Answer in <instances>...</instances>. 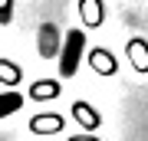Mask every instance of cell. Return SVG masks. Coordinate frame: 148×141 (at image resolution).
<instances>
[{
  "label": "cell",
  "instance_id": "cell-1",
  "mask_svg": "<svg viewBox=\"0 0 148 141\" xmlns=\"http://www.w3.org/2000/svg\"><path fill=\"white\" fill-rule=\"evenodd\" d=\"M82 49H86V33L82 30H69L63 36V46H59V76L63 79H73L79 72Z\"/></svg>",
  "mask_w": 148,
  "mask_h": 141
},
{
  "label": "cell",
  "instance_id": "cell-2",
  "mask_svg": "<svg viewBox=\"0 0 148 141\" xmlns=\"http://www.w3.org/2000/svg\"><path fill=\"white\" fill-rule=\"evenodd\" d=\"M125 56H128V63H132V69H135V72H148V43H145L142 36L128 40Z\"/></svg>",
  "mask_w": 148,
  "mask_h": 141
},
{
  "label": "cell",
  "instance_id": "cell-3",
  "mask_svg": "<svg viewBox=\"0 0 148 141\" xmlns=\"http://www.w3.org/2000/svg\"><path fill=\"white\" fill-rule=\"evenodd\" d=\"M79 16L86 26H102V0H79Z\"/></svg>",
  "mask_w": 148,
  "mask_h": 141
},
{
  "label": "cell",
  "instance_id": "cell-4",
  "mask_svg": "<svg viewBox=\"0 0 148 141\" xmlns=\"http://www.w3.org/2000/svg\"><path fill=\"white\" fill-rule=\"evenodd\" d=\"M89 63H92V69L99 76H112V72H115V56L106 52V49H92L89 52Z\"/></svg>",
  "mask_w": 148,
  "mask_h": 141
},
{
  "label": "cell",
  "instance_id": "cell-5",
  "mask_svg": "<svg viewBox=\"0 0 148 141\" xmlns=\"http://www.w3.org/2000/svg\"><path fill=\"white\" fill-rule=\"evenodd\" d=\"M73 118L79 121L82 128H95V125H99V112H95L92 105H86V102H76L73 105Z\"/></svg>",
  "mask_w": 148,
  "mask_h": 141
},
{
  "label": "cell",
  "instance_id": "cell-6",
  "mask_svg": "<svg viewBox=\"0 0 148 141\" xmlns=\"http://www.w3.org/2000/svg\"><path fill=\"white\" fill-rule=\"evenodd\" d=\"M30 128L36 131V135H53V131L63 128V118H59V115H36L30 121Z\"/></svg>",
  "mask_w": 148,
  "mask_h": 141
},
{
  "label": "cell",
  "instance_id": "cell-7",
  "mask_svg": "<svg viewBox=\"0 0 148 141\" xmlns=\"http://www.w3.org/2000/svg\"><path fill=\"white\" fill-rule=\"evenodd\" d=\"M56 46H63V43H56V26L46 23V26H43V33H40V56H53Z\"/></svg>",
  "mask_w": 148,
  "mask_h": 141
},
{
  "label": "cell",
  "instance_id": "cell-8",
  "mask_svg": "<svg viewBox=\"0 0 148 141\" xmlns=\"http://www.w3.org/2000/svg\"><path fill=\"white\" fill-rule=\"evenodd\" d=\"M20 105H23V95L20 92H0V118L20 112Z\"/></svg>",
  "mask_w": 148,
  "mask_h": 141
},
{
  "label": "cell",
  "instance_id": "cell-9",
  "mask_svg": "<svg viewBox=\"0 0 148 141\" xmlns=\"http://www.w3.org/2000/svg\"><path fill=\"white\" fill-rule=\"evenodd\" d=\"M59 95V82H36L30 89V99H36V102H46V99H56Z\"/></svg>",
  "mask_w": 148,
  "mask_h": 141
},
{
  "label": "cell",
  "instance_id": "cell-10",
  "mask_svg": "<svg viewBox=\"0 0 148 141\" xmlns=\"http://www.w3.org/2000/svg\"><path fill=\"white\" fill-rule=\"evenodd\" d=\"M0 79H3V82H20V66L0 59Z\"/></svg>",
  "mask_w": 148,
  "mask_h": 141
},
{
  "label": "cell",
  "instance_id": "cell-11",
  "mask_svg": "<svg viewBox=\"0 0 148 141\" xmlns=\"http://www.w3.org/2000/svg\"><path fill=\"white\" fill-rule=\"evenodd\" d=\"M13 20V0H0V23Z\"/></svg>",
  "mask_w": 148,
  "mask_h": 141
},
{
  "label": "cell",
  "instance_id": "cell-12",
  "mask_svg": "<svg viewBox=\"0 0 148 141\" xmlns=\"http://www.w3.org/2000/svg\"><path fill=\"white\" fill-rule=\"evenodd\" d=\"M69 141H99V138H69Z\"/></svg>",
  "mask_w": 148,
  "mask_h": 141
}]
</instances>
